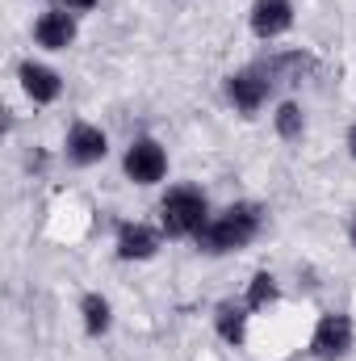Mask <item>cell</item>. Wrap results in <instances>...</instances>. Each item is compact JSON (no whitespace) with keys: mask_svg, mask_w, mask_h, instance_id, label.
Returning <instances> with one entry per match:
<instances>
[{"mask_svg":"<svg viewBox=\"0 0 356 361\" xmlns=\"http://www.w3.org/2000/svg\"><path fill=\"white\" fill-rule=\"evenodd\" d=\"M218 332H222V341L239 345L243 341V311L239 307H218Z\"/></svg>","mask_w":356,"mask_h":361,"instance_id":"7c38bea8","label":"cell"},{"mask_svg":"<svg viewBox=\"0 0 356 361\" xmlns=\"http://www.w3.org/2000/svg\"><path fill=\"white\" fill-rule=\"evenodd\" d=\"M289 25H293L289 0H256V4H252V30H256L260 38H276V34H285Z\"/></svg>","mask_w":356,"mask_h":361,"instance_id":"5b68a950","label":"cell"},{"mask_svg":"<svg viewBox=\"0 0 356 361\" xmlns=\"http://www.w3.org/2000/svg\"><path fill=\"white\" fill-rule=\"evenodd\" d=\"M276 130H281L285 139H298V135H302V109H298V105H281V109H276Z\"/></svg>","mask_w":356,"mask_h":361,"instance_id":"5bb4252c","label":"cell"},{"mask_svg":"<svg viewBox=\"0 0 356 361\" xmlns=\"http://www.w3.org/2000/svg\"><path fill=\"white\" fill-rule=\"evenodd\" d=\"M260 227V214L256 206H231L227 214H218L214 223H205L197 231V244L205 252H231V248H243Z\"/></svg>","mask_w":356,"mask_h":361,"instance_id":"6da1fadb","label":"cell"},{"mask_svg":"<svg viewBox=\"0 0 356 361\" xmlns=\"http://www.w3.org/2000/svg\"><path fill=\"white\" fill-rule=\"evenodd\" d=\"M164 231L168 235H197L210 219H205V197L197 189H172L164 197Z\"/></svg>","mask_w":356,"mask_h":361,"instance_id":"7a4b0ae2","label":"cell"},{"mask_svg":"<svg viewBox=\"0 0 356 361\" xmlns=\"http://www.w3.org/2000/svg\"><path fill=\"white\" fill-rule=\"evenodd\" d=\"M352 349V319L348 315H323L319 332H314V353L323 361H336Z\"/></svg>","mask_w":356,"mask_h":361,"instance_id":"277c9868","label":"cell"},{"mask_svg":"<svg viewBox=\"0 0 356 361\" xmlns=\"http://www.w3.org/2000/svg\"><path fill=\"white\" fill-rule=\"evenodd\" d=\"M348 147H352V156H356V126L348 130Z\"/></svg>","mask_w":356,"mask_h":361,"instance_id":"2e32d148","label":"cell"},{"mask_svg":"<svg viewBox=\"0 0 356 361\" xmlns=\"http://www.w3.org/2000/svg\"><path fill=\"white\" fill-rule=\"evenodd\" d=\"M38 42L46 47V51H63L72 38H76V21H72V13H63V8H55V13H46L42 21H38Z\"/></svg>","mask_w":356,"mask_h":361,"instance_id":"ba28073f","label":"cell"},{"mask_svg":"<svg viewBox=\"0 0 356 361\" xmlns=\"http://www.w3.org/2000/svg\"><path fill=\"white\" fill-rule=\"evenodd\" d=\"M352 244H356V223H352Z\"/></svg>","mask_w":356,"mask_h":361,"instance_id":"e0dca14e","label":"cell"},{"mask_svg":"<svg viewBox=\"0 0 356 361\" xmlns=\"http://www.w3.org/2000/svg\"><path fill=\"white\" fill-rule=\"evenodd\" d=\"M21 89L30 92L34 101H55L59 97V76L51 72V68H42V63H21Z\"/></svg>","mask_w":356,"mask_h":361,"instance_id":"30bf717a","label":"cell"},{"mask_svg":"<svg viewBox=\"0 0 356 361\" xmlns=\"http://www.w3.org/2000/svg\"><path fill=\"white\" fill-rule=\"evenodd\" d=\"M168 169V156L155 139H139L130 152H126V177L139 180V185H155Z\"/></svg>","mask_w":356,"mask_h":361,"instance_id":"3957f363","label":"cell"},{"mask_svg":"<svg viewBox=\"0 0 356 361\" xmlns=\"http://www.w3.org/2000/svg\"><path fill=\"white\" fill-rule=\"evenodd\" d=\"M268 85H272V80H268L265 72H239V76L227 80V92H231V101H235L239 109L252 114V109H260V101L268 97Z\"/></svg>","mask_w":356,"mask_h":361,"instance_id":"8992f818","label":"cell"},{"mask_svg":"<svg viewBox=\"0 0 356 361\" xmlns=\"http://www.w3.org/2000/svg\"><path fill=\"white\" fill-rule=\"evenodd\" d=\"M84 328H89L92 336L109 328V302H105L101 294H89V298H84Z\"/></svg>","mask_w":356,"mask_h":361,"instance_id":"8fae6325","label":"cell"},{"mask_svg":"<svg viewBox=\"0 0 356 361\" xmlns=\"http://www.w3.org/2000/svg\"><path fill=\"white\" fill-rule=\"evenodd\" d=\"M155 231H147L143 223H130V227H122V235H117V257L122 261H147L151 252H155Z\"/></svg>","mask_w":356,"mask_h":361,"instance_id":"9c48e42d","label":"cell"},{"mask_svg":"<svg viewBox=\"0 0 356 361\" xmlns=\"http://www.w3.org/2000/svg\"><path fill=\"white\" fill-rule=\"evenodd\" d=\"M276 298V281L268 277V273H256L252 277V290H248V307H265Z\"/></svg>","mask_w":356,"mask_h":361,"instance_id":"4fadbf2b","label":"cell"},{"mask_svg":"<svg viewBox=\"0 0 356 361\" xmlns=\"http://www.w3.org/2000/svg\"><path fill=\"white\" fill-rule=\"evenodd\" d=\"M59 4H63V8H68V13H72V8H92V4H96V0H59Z\"/></svg>","mask_w":356,"mask_h":361,"instance_id":"9a60e30c","label":"cell"},{"mask_svg":"<svg viewBox=\"0 0 356 361\" xmlns=\"http://www.w3.org/2000/svg\"><path fill=\"white\" fill-rule=\"evenodd\" d=\"M68 156L76 160V164H96L101 156H105V135L89 126V122H80V126H72V135H68Z\"/></svg>","mask_w":356,"mask_h":361,"instance_id":"52a82bcc","label":"cell"}]
</instances>
